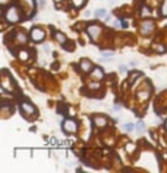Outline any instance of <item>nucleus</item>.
Instances as JSON below:
<instances>
[{
	"label": "nucleus",
	"instance_id": "bb28decb",
	"mask_svg": "<svg viewBox=\"0 0 167 173\" xmlns=\"http://www.w3.org/2000/svg\"><path fill=\"white\" fill-rule=\"evenodd\" d=\"M112 109H114V111H119L120 110V106H119V105H114Z\"/></svg>",
	"mask_w": 167,
	"mask_h": 173
},
{
	"label": "nucleus",
	"instance_id": "b1692460",
	"mask_svg": "<svg viewBox=\"0 0 167 173\" xmlns=\"http://www.w3.org/2000/svg\"><path fill=\"white\" fill-rule=\"evenodd\" d=\"M120 21H121V28H127L128 26V21H125L124 19H121Z\"/></svg>",
	"mask_w": 167,
	"mask_h": 173
},
{
	"label": "nucleus",
	"instance_id": "473e14b6",
	"mask_svg": "<svg viewBox=\"0 0 167 173\" xmlns=\"http://www.w3.org/2000/svg\"><path fill=\"white\" fill-rule=\"evenodd\" d=\"M138 63L137 62H135V60H132V62H131V66H137Z\"/></svg>",
	"mask_w": 167,
	"mask_h": 173
},
{
	"label": "nucleus",
	"instance_id": "f8f14e48",
	"mask_svg": "<svg viewBox=\"0 0 167 173\" xmlns=\"http://www.w3.org/2000/svg\"><path fill=\"white\" fill-rule=\"evenodd\" d=\"M104 16H107V11H106L104 8L97 9L96 12H94V17L96 19H101V17H104Z\"/></svg>",
	"mask_w": 167,
	"mask_h": 173
},
{
	"label": "nucleus",
	"instance_id": "412c9836",
	"mask_svg": "<svg viewBox=\"0 0 167 173\" xmlns=\"http://www.w3.org/2000/svg\"><path fill=\"white\" fill-rule=\"evenodd\" d=\"M27 58H29V54H27L26 51H21V53H20V59L26 60Z\"/></svg>",
	"mask_w": 167,
	"mask_h": 173
},
{
	"label": "nucleus",
	"instance_id": "dca6fc26",
	"mask_svg": "<svg viewBox=\"0 0 167 173\" xmlns=\"http://www.w3.org/2000/svg\"><path fill=\"white\" fill-rule=\"evenodd\" d=\"M138 76H141V74H140V72H133V74L131 75V77H129V83H131V84H133V83H135V80H137V77Z\"/></svg>",
	"mask_w": 167,
	"mask_h": 173
},
{
	"label": "nucleus",
	"instance_id": "393cba45",
	"mask_svg": "<svg viewBox=\"0 0 167 173\" xmlns=\"http://www.w3.org/2000/svg\"><path fill=\"white\" fill-rule=\"evenodd\" d=\"M58 141H56V138H51L50 139V144H56Z\"/></svg>",
	"mask_w": 167,
	"mask_h": 173
},
{
	"label": "nucleus",
	"instance_id": "4468645a",
	"mask_svg": "<svg viewBox=\"0 0 167 173\" xmlns=\"http://www.w3.org/2000/svg\"><path fill=\"white\" fill-rule=\"evenodd\" d=\"M136 130H137L138 132H142L144 130H145V123H144L142 121H138L137 123H136Z\"/></svg>",
	"mask_w": 167,
	"mask_h": 173
},
{
	"label": "nucleus",
	"instance_id": "0eeeda50",
	"mask_svg": "<svg viewBox=\"0 0 167 173\" xmlns=\"http://www.w3.org/2000/svg\"><path fill=\"white\" fill-rule=\"evenodd\" d=\"M104 77V71L101 68V67H94L90 72V79L93 80H97V81H101Z\"/></svg>",
	"mask_w": 167,
	"mask_h": 173
},
{
	"label": "nucleus",
	"instance_id": "2eb2a0df",
	"mask_svg": "<svg viewBox=\"0 0 167 173\" xmlns=\"http://www.w3.org/2000/svg\"><path fill=\"white\" fill-rule=\"evenodd\" d=\"M154 50H155V51H158V53H161V54L166 51V49H165L163 45H159V43L158 45H154Z\"/></svg>",
	"mask_w": 167,
	"mask_h": 173
},
{
	"label": "nucleus",
	"instance_id": "f704fd0d",
	"mask_svg": "<svg viewBox=\"0 0 167 173\" xmlns=\"http://www.w3.org/2000/svg\"><path fill=\"white\" fill-rule=\"evenodd\" d=\"M165 127H166V130H167V119L165 121Z\"/></svg>",
	"mask_w": 167,
	"mask_h": 173
},
{
	"label": "nucleus",
	"instance_id": "72a5a7b5",
	"mask_svg": "<svg viewBox=\"0 0 167 173\" xmlns=\"http://www.w3.org/2000/svg\"><path fill=\"white\" fill-rule=\"evenodd\" d=\"M108 2H110V3H111V4H115V3H116V2H118V0H108Z\"/></svg>",
	"mask_w": 167,
	"mask_h": 173
},
{
	"label": "nucleus",
	"instance_id": "20e7f679",
	"mask_svg": "<svg viewBox=\"0 0 167 173\" xmlns=\"http://www.w3.org/2000/svg\"><path fill=\"white\" fill-rule=\"evenodd\" d=\"M30 40L31 41H34L35 43L38 42H42L44 40V30L41 29V28H33V29L30 30Z\"/></svg>",
	"mask_w": 167,
	"mask_h": 173
},
{
	"label": "nucleus",
	"instance_id": "f3484780",
	"mask_svg": "<svg viewBox=\"0 0 167 173\" xmlns=\"http://www.w3.org/2000/svg\"><path fill=\"white\" fill-rule=\"evenodd\" d=\"M17 40H18V42H21V43H25V42L27 41V38H26V36L24 34V33H18V34H17Z\"/></svg>",
	"mask_w": 167,
	"mask_h": 173
},
{
	"label": "nucleus",
	"instance_id": "c85d7f7f",
	"mask_svg": "<svg viewBox=\"0 0 167 173\" xmlns=\"http://www.w3.org/2000/svg\"><path fill=\"white\" fill-rule=\"evenodd\" d=\"M8 2H9V0H0V4H2V5H5Z\"/></svg>",
	"mask_w": 167,
	"mask_h": 173
},
{
	"label": "nucleus",
	"instance_id": "f03ea898",
	"mask_svg": "<svg viewBox=\"0 0 167 173\" xmlns=\"http://www.w3.org/2000/svg\"><path fill=\"white\" fill-rule=\"evenodd\" d=\"M77 129H79V123H77L76 119H73V118L64 119V122H63V130L67 134H73V132L77 131Z\"/></svg>",
	"mask_w": 167,
	"mask_h": 173
},
{
	"label": "nucleus",
	"instance_id": "4be33fe9",
	"mask_svg": "<svg viewBox=\"0 0 167 173\" xmlns=\"http://www.w3.org/2000/svg\"><path fill=\"white\" fill-rule=\"evenodd\" d=\"M101 55H102V57H110V58H112L114 57V53H111V51H102Z\"/></svg>",
	"mask_w": 167,
	"mask_h": 173
},
{
	"label": "nucleus",
	"instance_id": "6ab92c4d",
	"mask_svg": "<svg viewBox=\"0 0 167 173\" xmlns=\"http://www.w3.org/2000/svg\"><path fill=\"white\" fill-rule=\"evenodd\" d=\"M135 125H133V123H125L124 126H123V129L125 130V131H132L133 129H135Z\"/></svg>",
	"mask_w": 167,
	"mask_h": 173
},
{
	"label": "nucleus",
	"instance_id": "7c9ffc66",
	"mask_svg": "<svg viewBox=\"0 0 167 173\" xmlns=\"http://www.w3.org/2000/svg\"><path fill=\"white\" fill-rule=\"evenodd\" d=\"M110 19H111V16H106V17H104V21H110Z\"/></svg>",
	"mask_w": 167,
	"mask_h": 173
},
{
	"label": "nucleus",
	"instance_id": "5701e85b",
	"mask_svg": "<svg viewBox=\"0 0 167 173\" xmlns=\"http://www.w3.org/2000/svg\"><path fill=\"white\" fill-rule=\"evenodd\" d=\"M128 71V68H127V66H119V72H121V74H124V72H127Z\"/></svg>",
	"mask_w": 167,
	"mask_h": 173
},
{
	"label": "nucleus",
	"instance_id": "c756f323",
	"mask_svg": "<svg viewBox=\"0 0 167 173\" xmlns=\"http://www.w3.org/2000/svg\"><path fill=\"white\" fill-rule=\"evenodd\" d=\"M85 17H90V12H89V11L85 12Z\"/></svg>",
	"mask_w": 167,
	"mask_h": 173
},
{
	"label": "nucleus",
	"instance_id": "39448f33",
	"mask_svg": "<svg viewBox=\"0 0 167 173\" xmlns=\"http://www.w3.org/2000/svg\"><path fill=\"white\" fill-rule=\"evenodd\" d=\"M140 30H141V34L142 36H149L150 33L154 30V22L152 20H146L144 21L141 26H140Z\"/></svg>",
	"mask_w": 167,
	"mask_h": 173
},
{
	"label": "nucleus",
	"instance_id": "a211bd4d",
	"mask_svg": "<svg viewBox=\"0 0 167 173\" xmlns=\"http://www.w3.org/2000/svg\"><path fill=\"white\" fill-rule=\"evenodd\" d=\"M137 96H138V98L140 100H146L148 97H149V92H137Z\"/></svg>",
	"mask_w": 167,
	"mask_h": 173
},
{
	"label": "nucleus",
	"instance_id": "9d476101",
	"mask_svg": "<svg viewBox=\"0 0 167 173\" xmlns=\"http://www.w3.org/2000/svg\"><path fill=\"white\" fill-rule=\"evenodd\" d=\"M22 9H27V12L34 9V0H21Z\"/></svg>",
	"mask_w": 167,
	"mask_h": 173
},
{
	"label": "nucleus",
	"instance_id": "9b49d317",
	"mask_svg": "<svg viewBox=\"0 0 167 173\" xmlns=\"http://www.w3.org/2000/svg\"><path fill=\"white\" fill-rule=\"evenodd\" d=\"M55 38H56V41L59 42V43H62V45H65L67 43V37H65V34H63V33H60V32H56L55 33Z\"/></svg>",
	"mask_w": 167,
	"mask_h": 173
},
{
	"label": "nucleus",
	"instance_id": "ddd939ff",
	"mask_svg": "<svg viewBox=\"0 0 167 173\" xmlns=\"http://www.w3.org/2000/svg\"><path fill=\"white\" fill-rule=\"evenodd\" d=\"M161 16L167 17V0H163L162 5H161Z\"/></svg>",
	"mask_w": 167,
	"mask_h": 173
},
{
	"label": "nucleus",
	"instance_id": "c9c22d12",
	"mask_svg": "<svg viewBox=\"0 0 167 173\" xmlns=\"http://www.w3.org/2000/svg\"><path fill=\"white\" fill-rule=\"evenodd\" d=\"M55 2H56V3H59V2H62V0H55Z\"/></svg>",
	"mask_w": 167,
	"mask_h": 173
},
{
	"label": "nucleus",
	"instance_id": "7ed1b4c3",
	"mask_svg": "<svg viewBox=\"0 0 167 173\" xmlns=\"http://www.w3.org/2000/svg\"><path fill=\"white\" fill-rule=\"evenodd\" d=\"M86 32L92 40H98V37L101 36V33H102V28L98 24H89L86 26Z\"/></svg>",
	"mask_w": 167,
	"mask_h": 173
},
{
	"label": "nucleus",
	"instance_id": "cd10ccee",
	"mask_svg": "<svg viewBox=\"0 0 167 173\" xmlns=\"http://www.w3.org/2000/svg\"><path fill=\"white\" fill-rule=\"evenodd\" d=\"M44 4H46V0H39V5H41V7H44Z\"/></svg>",
	"mask_w": 167,
	"mask_h": 173
},
{
	"label": "nucleus",
	"instance_id": "a878e982",
	"mask_svg": "<svg viewBox=\"0 0 167 173\" xmlns=\"http://www.w3.org/2000/svg\"><path fill=\"white\" fill-rule=\"evenodd\" d=\"M43 50L46 53H50V46H48V45H43Z\"/></svg>",
	"mask_w": 167,
	"mask_h": 173
},
{
	"label": "nucleus",
	"instance_id": "1a4fd4ad",
	"mask_svg": "<svg viewBox=\"0 0 167 173\" xmlns=\"http://www.w3.org/2000/svg\"><path fill=\"white\" fill-rule=\"evenodd\" d=\"M93 119H94V125L98 127H103L107 125V118L104 115H96Z\"/></svg>",
	"mask_w": 167,
	"mask_h": 173
},
{
	"label": "nucleus",
	"instance_id": "6e6552de",
	"mask_svg": "<svg viewBox=\"0 0 167 173\" xmlns=\"http://www.w3.org/2000/svg\"><path fill=\"white\" fill-rule=\"evenodd\" d=\"M94 68L93 64L90 60H88V59H82L81 62H80V70L84 72V74H88V72H92V70Z\"/></svg>",
	"mask_w": 167,
	"mask_h": 173
},
{
	"label": "nucleus",
	"instance_id": "f257e3e1",
	"mask_svg": "<svg viewBox=\"0 0 167 173\" xmlns=\"http://www.w3.org/2000/svg\"><path fill=\"white\" fill-rule=\"evenodd\" d=\"M4 19L7 20L9 24H16V22L20 21V12H18V8L12 5V7L7 8V11L4 12Z\"/></svg>",
	"mask_w": 167,
	"mask_h": 173
},
{
	"label": "nucleus",
	"instance_id": "423d86ee",
	"mask_svg": "<svg viewBox=\"0 0 167 173\" xmlns=\"http://www.w3.org/2000/svg\"><path fill=\"white\" fill-rule=\"evenodd\" d=\"M20 109H21V111L24 114H35L37 113V109H35V106L34 105H31L30 102H27V101H24V102H21L20 104Z\"/></svg>",
	"mask_w": 167,
	"mask_h": 173
},
{
	"label": "nucleus",
	"instance_id": "2f4dec72",
	"mask_svg": "<svg viewBox=\"0 0 167 173\" xmlns=\"http://www.w3.org/2000/svg\"><path fill=\"white\" fill-rule=\"evenodd\" d=\"M99 85L98 84H90V88H98Z\"/></svg>",
	"mask_w": 167,
	"mask_h": 173
},
{
	"label": "nucleus",
	"instance_id": "aec40b11",
	"mask_svg": "<svg viewBox=\"0 0 167 173\" xmlns=\"http://www.w3.org/2000/svg\"><path fill=\"white\" fill-rule=\"evenodd\" d=\"M150 13V11H149V8H146L145 5H142V11H141V16L142 17H145L146 15H149Z\"/></svg>",
	"mask_w": 167,
	"mask_h": 173
}]
</instances>
